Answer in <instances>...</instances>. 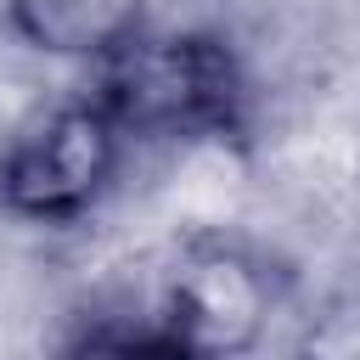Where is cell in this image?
<instances>
[{"label": "cell", "instance_id": "cell-5", "mask_svg": "<svg viewBox=\"0 0 360 360\" xmlns=\"http://www.w3.org/2000/svg\"><path fill=\"white\" fill-rule=\"evenodd\" d=\"M56 360H202L197 349H186L158 315H96V321H79L62 343H56Z\"/></svg>", "mask_w": 360, "mask_h": 360}, {"label": "cell", "instance_id": "cell-3", "mask_svg": "<svg viewBox=\"0 0 360 360\" xmlns=\"http://www.w3.org/2000/svg\"><path fill=\"white\" fill-rule=\"evenodd\" d=\"M281 309V270L242 236H191L158 287V321L202 360H248Z\"/></svg>", "mask_w": 360, "mask_h": 360}, {"label": "cell", "instance_id": "cell-1", "mask_svg": "<svg viewBox=\"0 0 360 360\" xmlns=\"http://www.w3.org/2000/svg\"><path fill=\"white\" fill-rule=\"evenodd\" d=\"M129 146H231L253 129V79L231 34L141 22L84 84Z\"/></svg>", "mask_w": 360, "mask_h": 360}, {"label": "cell", "instance_id": "cell-2", "mask_svg": "<svg viewBox=\"0 0 360 360\" xmlns=\"http://www.w3.org/2000/svg\"><path fill=\"white\" fill-rule=\"evenodd\" d=\"M129 158L124 129L90 90L22 118L0 146V214L34 231H68L101 208Z\"/></svg>", "mask_w": 360, "mask_h": 360}, {"label": "cell", "instance_id": "cell-6", "mask_svg": "<svg viewBox=\"0 0 360 360\" xmlns=\"http://www.w3.org/2000/svg\"><path fill=\"white\" fill-rule=\"evenodd\" d=\"M287 360H360V292L332 298L321 315H309Z\"/></svg>", "mask_w": 360, "mask_h": 360}, {"label": "cell", "instance_id": "cell-4", "mask_svg": "<svg viewBox=\"0 0 360 360\" xmlns=\"http://www.w3.org/2000/svg\"><path fill=\"white\" fill-rule=\"evenodd\" d=\"M0 22L22 51L73 56L96 68L118 39L146 22L141 0H0Z\"/></svg>", "mask_w": 360, "mask_h": 360}]
</instances>
